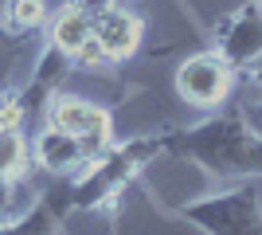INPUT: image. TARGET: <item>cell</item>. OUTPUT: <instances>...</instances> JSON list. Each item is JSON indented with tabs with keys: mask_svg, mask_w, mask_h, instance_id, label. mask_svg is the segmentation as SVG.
I'll list each match as a JSON object with an SVG mask.
<instances>
[{
	"mask_svg": "<svg viewBox=\"0 0 262 235\" xmlns=\"http://www.w3.org/2000/svg\"><path fill=\"white\" fill-rule=\"evenodd\" d=\"M164 153L188 157L208 177L219 180H254L262 177V137L243 118L239 102H223L211 118L188 130L164 134Z\"/></svg>",
	"mask_w": 262,
	"mask_h": 235,
	"instance_id": "6da1fadb",
	"label": "cell"
},
{
	"mask_svg": "<svg viewBox=\"0 0 262 235\" xmlns=\"http://www.w3.org/2000/svg\"><path fill=\"white\" fill-rule=\"evenodd\" d=\"M157 153H164V134L133 137L125 145H110L106 153H98L78 173V180L67 184V208H71V216L114 208L121 192L145 173V165H153Z\"/></svg>",
	"mask_w": 262,
	"mask_h": 235,
	"instance_id": "7a4b0ae2",
	"label": "cell"
},
{
	"mask_svg": "<svg viewBox=\"0 0 262 235\" xmlns=\"http://www.w3.org/2000/svg\"><path fill=\"white\" fill-rule=\"evenodd\" d=\"M176 216L188 220L192 227H200L204 235H262V200L254 180L188 200L176 208Z\"/></svg>",
	"mask_w": 262,
	"mask_h": 235,
	"instance_id": "3957f363",
	"label": "cell"
},
{
	"mask_svg": "<svg viewBox=\"0 0 262 235\" xmlns=\"http://www.w3.org/2000/svg\"><path fill=\"white\" fill-rule=\"evenodd\" d=\"M235 78L239 71L227 63V55L219 47H208V51L188 55L176 67V94L196 110H219L235 94Z\"/></svg>",
	"mask_w": 262,
	"mask_h": 235,
	"instance_id": "277c9868",
	"label": "cell"
},
{
	"mask_svg": "<svg viewBox=\"0 0 262 235\" xmlns=\"http://www.w3.org/2000/svg\"><path fill=\"white\" fill-rule=\"evenodd\" d=\"M47 125L78 137L94 157L106 153L110 141H114V118H110L106 106H98L90 98H78V94H63V90L47 102Z\"/></svg>",
	"mask_w": 262,
	"mask_h": 235,
	"instance_id": "5b68a950",
	"label": "cell"
},
{
	"mask_svg": "<svg viewBox=\"0 0 262 235\" xmlns=\"http://www.w3.org/2000/svg\"><path fill=\"white\" fill-rule=\"evenodd\" d=\"M145 39V16L129 4H106L94 16L90 28V44L98 47V55L110 63H125L129 55H137V47Z\"/></svg>",
	"mask_w": 262,
	"mask_h": 235,
	"instance_id": "8992f818",
	"label": "cell"
},
{
	"mask_svg": "<svg viewBox=\"0 0 262 235\" xmlns=\"http://www.w3.org/2000/svg\"><path fill=\"white\" fill-rule=\"evenodd\" d=\"M215 47L227 55L235 71H247L262 59V0H243L215 32Z\"/></svg>",
	"mask_w": 262,
	"mask_h": 235,
	"instance_id": "52a82bcc",
	"label": "cell"
},
{
	"mask_svg": "<svg viewBox=\"0 0 262 235\" xmlns=\"http://www.w3.org/2000/svg\"><path fill=\"white\" fill-rule=\"evenodd\" d=\"M32 145L24 137V110L16 94H0V196L28 173Z\"/></svg>",
	"mask_w": 262,
	"mask_h": 235,
	"instance_id": "ba28073f",
	"label": "cell"
},
{
	"mask_svg": "<svg viewBox=\"0 0 262 235\" xmlns=\"http://www.w3.org/2000/svg\"><path fill=\"white\" fill-rule=\"evenodd\" d=\"M32 157H35V165L43 168V173H51V177H59V180L78 177V173L94 161V153H90L78 137L63 134V130H55V125H47V130L35 134Z\"/></svg>",
	"mask_w": 262,
	"mask_h": 235,
	"instance_id": "9c48e42d",
	"label": "cell"
},
{
	"mask_svg": "<svg viewBox=\"0 0 262 235\" xmlns=\"http://www.w3.org/2000/svg\"><path fill=\"white\" fill-rule=\"evenodd\" d=\"M71 67H75V59L67 55V51H59V47L47 44V51L39 55V63H35V71H32V82L16 94L24 118H28V114H39L47 102L63 90V78L71 75Z\"/></svg>",
	"mask_w": 262,
	"mask_h": 235,
	"instance_id": "30bf717a",
	"label": "cell"
},
{
	"mask_svg": "<svg viewBox=\"0 0 262 235\" xmlns=\"http://www.w3.org/2000/svg\"><path fill=\"white\" fill-rule=\"evenodd\" d=\"M90 28H94V16L86 8H78V0H67L47 20V44L67 51L71 59H78V51L90 44Z\"/></svg>",
	"mask_w": 262,
	"mask_h": 235,
	"instance_id": "8fae6325",
	"label": "cell"
},
{
	"mask_svg": "<svg viewBox=\"0 0 262 235\" xmlns=\"http://www.w3.org/2000/svg\"><path fill=\"white\" fill-rule=\"evenodd\" d=\"M0 20L12 35H28L51 20V8H47V0H4Z\"/></svg>",
	"mask_w": 262,
	"mask_h": 235,
	"instance_id": "7c38bea8",
	"label": "cell"
},
{
	"mask_svg": "<svg viewBox=\"0 0 262 235\" xmlns=\"http://www.w3.org/2000/svg\"><path fill=\"white\" fill-rule=\"evenodd\" d=\"M16 51H20V35H12L4 28V20H0V67H8L12 59H16Z\"/></svg>",
	"mask_w": 262,
	"mask_h": 235,
	"instance_id": "4fadbf2b",
	"label": "cell"
},
{
	"mask_svg": "<svg viewBox=\"0 0 262 235\" xmlns=\"http://www.w3.org/2000/svg\"><path fill=\"white\" fill-rule=\"evenodd\" d=\"M239 110H243V118H247V125L262 137V98L258 102H239Z\"/></svg>",
	"mask_w": 262,
	"mask_h": 235,
	"instance_id": "5bb4252c",
	"label": "cell"
}]
</instances>
